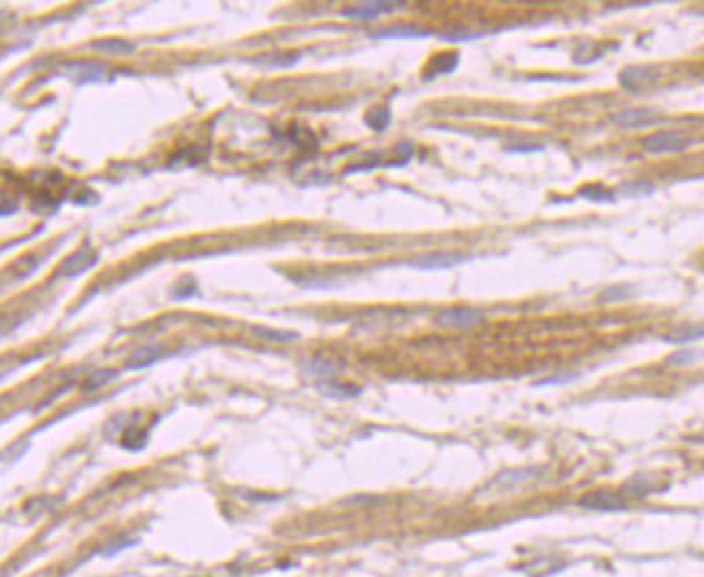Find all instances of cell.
<instances>
[{"instance_id":"obj_1","label":"cell","mask_w":704,"mask_h":577,"mask_svg":"<svg viewBox=\"0 0 704 577\" xmlns=\"http://www.w3.org/2000/svg\"><path fill=\"white\" fill-rule=\"evenodd\" d=\"M695 143H700V138H693L683 130H659L655 134H648L642 141V150L653 156L680 154V152H687L689 148H693Z\"/></svg>"},{"instance_id":"obj_2","label":"cell","mask_w":704,"mask_h":577,"mask_svg":"<svg viewBox=\"0 0 704 577\" xmlns=\"http://www.w3.org/2000/svg\"><path fill=\"white\" fill-rule=\"evenodd\" d=\"M484 322V312L476 307H449L437 314L434 325L443 329H474Z\"/></svg>"},{"instance_id":"obj_3","label":"cell","mask_w":704,"mask_h":577,"mask_svg":"<svg viewBox=\"0 0 704 577\" xmlns=\"http://www.w3.org/2000/svg\"><path fill=\"white\" fill-rule=\"evenodd\" d=\"M659 78V71L653 65H631L620 71V87L627 89L629 93H638L653 85Z\"/></svg>"},{"instance_id":"obj_4","label":"cell","mask_w":704,"mask_h":577,"mask_svg":"<svg viewBox=\"0 0 704 577\" xmlns=\"http://www.w3.org/2000/svg\"><path fill=\"white\" fill-rule=\"evenodd\" d=\"M404 7H407V3H391V0H382V3H365V5L348 7V9L342 11V16L352 18V20H376L380 16L396 14Z\"/></svg>"},{"instance_id":"obj_5","label":"cell","mask_w":704,"mask_h":577,"mask_svg":"<svg viewBox=\"0 0 704 577\" xmlns=\"http://www.w3.org/2000/svg\"><path fill=\"white\" fill-rule=\"evenodd\" d=\"M611 121L618 128L624 130H638V128H648L661 121V115L651 108H631V111H620L611 117Z\"/></svg>"},{"instance_id":"obj_6","label":"cell","mask_w":704,"mask_h":577,"mask_svg":"<svg viewBox=\"0 0 704 577\" xmlns=\"http://www.w3.org/2000/svg\"><path fill=\"white\" fill-rule=\"evenodd\" d=\"M577 504H579L581 509H590V511H607V513L624 511V509H627V504L622 501V497L616 495V493H609V491H592V493H586L583 497H579Z\"/></svg>"},{"instance_id":"obj_7","label":"cell","mask_w":704,"mask_h":577,"mask_svg":"<svg viewBox=\"0 0 704 577\" xmlns=\"http://www.w3.org/2000/svg\"><path fill=\"white\" fill-rule=\"evenodd\" d=\"M432 35H434L432 31H422L413 24H394L372 33L374 39H426Z\"/></svg>"},{"instance_id":"obj_8","label":"cell","mask_w":704,"mask_h":577,"mask_svg":"<svg viewBox=\"0 0 704 577\" xmlns=\"http://www.w3.org/2000/svg\"><path fill=\"white\" fill-rule=\"evenodd\" d=\"M458 61H460L458 52H441V54H437V56L430 61V65H428V69H426L424 78H426V81H432V78H437V76H449V74H454L456 67H458Z\"/></svg>"},{"instance_id":"obj_9","label":"cell","mask_w":704,"mask_h":577,"mask_svg":"<svg viewBox=\"0 0 704 577\" xmlns=\"http://www.w3.org/2000/svg\"><path fill=\"white\" fill-rule=\"evenodd\" d=\"M466 260H469L466 255H458V253H426V255L413 260L411 264L417 268H452Z\"/></svg>"},{"instance_id":"obj_10","label":"cell","mask_w":704,"mask_h":577,"mask_svg":"<svg viewBox=\"0 0 704 577\" xmlns=\"http://www.w3.org/2000/svg\"><path fill=\"white\" fill-rule=\"evenodd\" d=\"M636 295V287L629 283H616L609 285L605 290L596 297L598 305H611V303H620V301H629Z\"/></svg>"},{"instance_id":"obj_11","label":"cell","mask_w":704,"mask_h":577,"mask_svg":"<svg viewBox=\"0 0 704 577\" xmlns=\"http://www.w3.org/2000/svg\"><path fill=\"white\" fill-rule=\"evenodd\" d=\"M577 197L581 199H590V201H596V203H613L616 201V193L605 188L603 184H588V186H581L577 190Z\"/></svg>"},{"instance_id":"obj_12","label":"cell","mask_w":704,"mask_h":577,"mask_svg":"<svg viewBox=\"0 0 704 577\" xmlns=\"http://www.w3.org/2000/svg\"><path fill=\"white\" fill-rule=\"evenodd\" d=\"M305 372L311 374V377H320V379H331L340 372V366L329 362V359H311V362H307L305 366Z\"/></svg>"},{"instance_id":"obj_13","label":"cell","mask_w":704,"mask_h":577,"mask_svg":"<svg viewBox=\"0 0 704 577\" xmlns=\"http://www.w3.org/2000/svg\"><path fill=\"white\" fill-rule=\"evenodd\" d=\"M158 359H160V348H155V346H151V348H141V350H136V352L130 357L128 368H130V370H136V368H149V366H153L155 362H158Z\"/></svg>"},{"instance_id":"obj_14","label":"cell","mask_w":704,"mask_h":577,"mask_svg":"<svg viewBox=\"0 0 704 577\" xmlns=\"http://www.w3.org/2000/svg\"><path fill=\"white\" fill-rule=\"evenodd\" d=\"M251 331L268 342H298L300 335L294 331H279V329H268V327H251Z\"/></svg>"},{"instance_id":"obj_15","label":"cell","mask_w":704,"mask_h":577,"mask_svg":"<svg viewBox=\"0 0 704 577\" xmlns=\"http://www.w3.org/2000/svg\"><path fill=\"white\" fill-rule=\"evenodd\" d=\"M657 190L655 184L651 182H644V180H638V182H629V184H622L618 188L616 195H622V197H648Z\"/></svg>"},{"instance_id":"obj_16","label":"cell","mask_w":704,"mask_h":577,"mask_svg":"<svg viewBox=\"0 0 704 577\" xmlns=\"http://www.w3.org/2000/svg\"><path fill=\"white\" fill-rule=\"evenodd\" d=\"M365 123L376 130V132H382L389 128L391 123V111L389 108H372L367 115H365Z\"/></svg>"},{"instance_id":"obj_17","label":"cell","mask_w":704,"mask_h":577,"mask_svg":"<svg viewBox=\"0 0 704 577\" xmlns=\"http://www.w3.org/2000/svg\"><path fill=\"white\" fill-rule=\"evenodd\" d=\"M320 392H325L331 398H354V396L361 394V389L354 387V385H337V383H331V381H325L320 385Z\"/></svg>"},{"instance_id":"obj_18","label":"cell","mask_w":704,"mask_h":577,"mask_svg":"<svg viewBox=\"0 0 704 577\" xmlns=\"http://www.w3.org/2000/svg\"><path fill=\"white\" fill-rule=\"evenodd\" d=\"M115 379H117V372L115 370H98L91 377H87V381L83 383V389L85 392H93V389H100V387H104L106 383H111Z\"/></svg>"},{"instance_id":"obj_19","label":"cell","mask_w":704,"mask_h":577,"mask_svg":"<svg viewBox=\"0 0 704 577\" xmlns=\"http://www.w3.org/2000/svg\"><path fill=\"white\" fill-rule=\"evenodd\" d=\"M96 50H102V52H117V54H128V52H134L136 46L130 44V41H121V39H108V41H98L93 44Z\"/></svg>"},{"instance_id":"obj_20","label":"cell","mask_w":704,"mask_h":577,"mask_svg":"<svg viewBox=\"0 0 704 577\" xmlns=\"http://www.w3.org/2000/svg\"><path fill=\"white\" fill-rule=\"evenodd\" d=\"M484 37V33H471V31H466V29H458V31H449V33H443L441 39L443 41H449V44H460V41H476Z\"/></svg>"},{"instance_id":"obj_21","label":"cell","mask_w":704,"mask_h":577,"mask_svg":"<svg viewBox=\"0 0 704 577\" xmlns=\"http://www.w3.org/2000/svg\"><path fill=\"white\" fill-rule=\"evenodd\" d=\"M700 359V352L698 350H680V352H674L672 357H668V364L670 366H687V364H693Z\"/></svg>"},{"instance_id":"obj_22","label":"cell","mask_w":704,"mask_h":577,"mask_svg":"<svg viewBox=\"0 0 704 577\" xmlns=\"http://www.w3.org/2000/svg\"><path fill=\"white\" fill-rule=\"evenodd\" d=\"M702 337V327L698 325V327H689V329H685V331H676V333H672V337H668L670 342H676V344H680V342H693V339H700Z\"/></svg>"},{"instance_id":"obj_23","label":"cell","mask_w":704,"mask_h":577,"mask_svg":"<svg viewBox=\"0 0 704 577\" xmlns=\"http://www.w3.org/2000/svg\"><path fill=\"white\" fill-rule=\"evenodd\" d=\"M579 379V374H556V377H546V379H542V381H538L536 383V387H546V385H564V383H573V381H577Z\"/></svg>"},{"instance_id":"obj_24","label":"cell","mask_w":704,"mask_h":577,"mask_svg":"<svg viewBox=\"0 0 704 577\" xmlns=\"http://www.w3.org/2000/svg\"><path fill=\"white\" fill-rule=\"evenodd\" d=\"M396 154H400V160H398V163H400V167H402V165H407V163L411 160V156L415 154V148L411 145V143L404 141V143H400V145H396Z\"/></svg>"}]
</instances>
